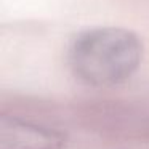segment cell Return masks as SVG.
<instances>
[{
    "label": "cell",
    "instance_id": "1",
    "mask_svg": "<svg viewBox=\"0 0 149 149\" xmlns=\"http://www.w3.org/2000/svg\"><path fill=\"white\" fill-rule=\"evenodd\" d=\"M69 68L91 87H114L128 80L143 59V43L122 27H95L75 37L69 48Z\"/></svg>",
    "mask_w": 149,
    "mask_h": 149
},
{
    "label": "cell",
    "instance_id": "2",
    "mask_svg": "<svg viewBox=\"0 0 149 149\" xmlns=\"http://www.w3.org/2000/svg\"><path fill=\"white\" fill-rule=\"evenodd\" d=\"M66 136L50 127L19 117L0 119V149H64Z\"/></svg>",
    "mask_w": 149,
    "mask_h": 149
}]
</instances>
